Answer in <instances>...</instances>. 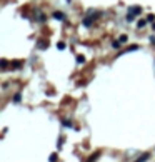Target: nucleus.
I'll use <instances>...</instances> for the list:
<instances>
[{"label":"nucleus","mask_w":155,"mask_h":162,"mask_svg":"<svg viewBox=\"0 0 155 162\" xmlns=\"http://www.w3.org/2000/svg\"><path fill=\"white\" fill-rule=\"evenodd\" d=\"M140 12H142V8H140V7H130L128 8V13H133V15H138Z\"/></svg>","instance_id":"obj_1"},{"label":"nucleus","mask_w":155,"mask_h":162,"mask_svg":"<svg viewBox=\"0 0 155 162\" xmlns=\"http://www.w3.org/2000/svg\"><path fill=\"white\" fill-rule=\"evenodd\" d=\"M54 17L59 18V20H64V18H65V15H64L62 12H54Z\"/></svg>","instance_id":"obj_2"},{"label":"nucleus","mask_w":155,"mask_h":162,"mask_svg":"<svg viewBox=\"0 0 155 162\" xmlns=\"http://www.w3.org/2000/svg\"><path fill=\"white\" fill-rule=\"evenodd\" d=\"M145 160H148V154H143L142 157H140V159H137L135 162H145Z\"/></svg>","instance_id":"obj_3"},{"label":"nucleus","mask_w":155,"mask_h":162,"mask_svg":"<svg viewBox=\"0 0 155 162\" xmlns=\"http://www.w3.org/2000/svg\"><path fill=\"white\" fill-rule=\"evenodd\" d=\"M84 25L85 27H90L92 25V18H85V20H84Z\"/></svg>","instance_id":"obj_4"},{"label":"nucleus","mask_w":155,"mask_h":162,"mask_svg":"<svg viewBox=\"0 0 155 162\" xmlns=\"http://www.w3.org/2000/svg\"><path fill=\"white\" fill-rule=\"evenodd\" d=\"M57 48H59V50H64V48H65V43L64 42H59V43H57Z\"/></svg>","instance_id":"obj_5"},{"label":"nucleus","mask_w":155,"mask_h":162,"mask_svg":"<svg viewBox=\"0 0 155 162\" xmlns=\"http://www.w3.org/2000/svg\"><path fill=\"white\" fill-rule=\"evenodd\" d=\"M77 62H79V63H84L85 62V57L84 55H79V57H77Z\"/></svg>","instance_id":"obj_6"},{"label":"nucleus","mask_w":155,"mask_h":162,"mask_svg":"<svg viewBox=\"0 0 155 162\" xmlns=\"http://www.w3.org/2000/svg\"><path fill=\"white\" fill-rule=\"evenodd\" d=\"M40 47H42V48H45V47H47V42H45V40L38 42V48H40Z\"/></svg>","instance_id":"obj_7"},{"label":"nucleus","mask_w":155,"mask_h":162,"mask_svg":"<svg viewBox=\"0 0 155 162\" xmlns=\"http://www.w3.org/2000/svg\"><path fill=\"white\" fill-rule=\"evenodd\" d=\"M48 160H50V162H55L57 160V154H52L50 157H48Z\"/></svg>","instance_id":"obj_8"},{"label":"nucleus","mask_w":155,"mask_h":162,"mask_svg":"<svg viewBox=\"0 0 155 162\" xmlns=\"http://www.w3.org/2000/svg\"><path fill=\"white\" fill-rule=\"evenodd\" d=\"M145 23H147V20H138V28L145 27Z\"/></svg>","instance_id":"obj_9"},{"label":"nucleus","mask_w":155,"mask_h":162,"mask_svg":"<svg viewBox=\"0 0 155 162\" xmlns=\"http://www.w3.org/2000/svg\"><path fill=\"white\" fill-rule=\"evenodd\" d=\"M13 102H17V104L20 102V94H15V97H13Z\"/></svg>","instance_id":"obj_10"},{"label":"nucleus","mask_w":155,"mask_h":162,"mask_svg":"<svg viewBox=\"0 0 155 162\" xmlns=\"http://www.w3.org/2000/svg\"><path fill=\"white\" fill-rule=\"evenodd\" d=\"M133 20V13H128L127 15V22H132Z\"/></svg>","instance_id":"obj_11"},{"label":"nucleus","mask_w":155,"mask_h":162,"mask_svg":"<svg viewBox=\"0 0 155 162\" xmlns=\"http://www.w3.org/2000/svg\"><path fill=\"white\" fill-rule=\"evenodd\" d=\"M64 125H65V127H72V122H69V120H64Z\"/></svg>","instance_id":"obj_12"},{"label":"nucleus","mask_w":155,"mask_h":162,"mask_svg":"<svg viewBox=\"0 0 155 162\" xmlns=\"http://www.w3.org/2000/svg\"><path fill=\"white\" fill-rule=\"evenodd\" d=\"M119 45H120V40H117V42H114V48H119Z\"/></svg>","instance_id":"obj_13"},{"label":"nucleus","mask_w":155,"mask_h":162,"mask_svg":"<svg viewBox=\"0 0 155 162\" xmlns=\"http://www.w3.org/2000/svg\"><path fill=\"white\" fill-rule=\"evenodd\" d=\"M120 42H127V35H122V37H120Z\"/></svg>","instance_id":"obj_14"},{"label":"nucleus","mask_w":155,"mask_h":162,"mask_svg":"<svg viewBox=\"0 0 155 162\" xmlns=\"http://www.w3.org/2000/svg\"><path fill=\"white\" fill-rule=\"evenodd\" d=\"M153 30H155V23H153Z\"/></svg>","instance_id":"obj_15"}]
</instances>
